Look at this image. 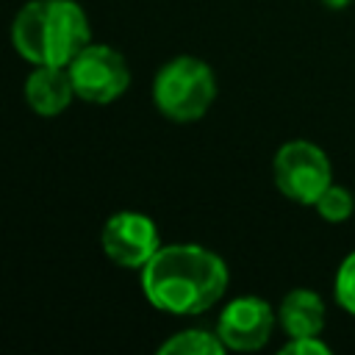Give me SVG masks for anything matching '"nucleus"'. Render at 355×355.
<instances>
[{
	"instance_id": "nucleus-1",
	"label": "nucleus",
	"mask_w": 355,
	"mask_h": 355,
	"mask_svg": "<svg viewBox=\"0 0 355 355\" xmlns=\"http://www.w3.org/2000/svg\"><path fill=\"white\" fill-rule=\"evenodd\" d=\"M139 272L147 302L172 316L202 313L227 288L225 261L200 244H161Z\"/></svg>"
},
{
	"instance_id": "nucleus-9",
	"label": "nucleus",
	"mask_w": 355,
	"mask_h": 355,
	"mask_svg": "<svg viewBox=\"0 0 355 355\" xmlns=\"http://www.w3.org/2000/svg\"><path fill=\"white\" fill-rule=\"evenodd\" d=\"M277 322L288 338L319 336L324 327V300L311 288H291L280 300Z\"/></svg>"
},
{
	"instance_id": "nucleus-10",
	"label": "nucleus",
	"mask_w": 355,
	"mask_h": 355,
	"mask_svg": "<svg viewBox=\"0 0 355 355\" xmlns=\"http://www.w3.org/2000/svg\"><path fill=\"white\" fill-rule=\"evenodd\" d=\"M225 349L219 333L208 330H180L158 347L161 355H222Z\"/></svg>"
},
{
	"instance_id": "nucleus-6",
	"label": "nucleus",
	"mask_w": 355,
	"mask_h": 355,
	"mask_svg": "<svg viewBox=\"0 0 355 355\" xmlns=\"http://www.w3.org/2000/svg\"><path fill=\"white\" fill-rule=\"evenodd\" d=\"M100 244L108 261L122 269H141L161 247L158 227L139 211H119L105 219Z\"/></svg>"
},
{
	"instance_id": "nucleus-8",
	"label": "nucleus",
	"mask_w": 355,
	"mask_h": 355,
	"mask_svg": "<svg viewBox=\"0 0 355 355\" xmlns=\"http://www.w3.org/2000/svg\"><path fill=\"white\" fill-rule=\"evenodd\" d=\"M75 86L67 67H36L25 80V103L39 116H58L72 103Z\"/></svg>"
},
{
	"instance_id": "nucleus-4",
	"label": "nucleus",
	"mask_w": 355,
	"mask_h": 355,
	"mask_svg": "<svg viewBox=\"0 0 355 355\" xmlns=\"http://www.w3.org/2000/svg\"><path fill=\"white\" fill-rule=\"evenodd\" d=\"M277 191L300 205H313L322 191L333 183V166L322 147L313 141H286L272 161Z\"/></svg>"
},
{
	"instance_id": "nucleus-12",
	"label": "nucleus",
	"mask_w": 355,
	"mask_h": 355,
	"mask_svg": "<svg viewBox=\"0 0 355 355\" xmlns=\"http://www.w3.org/2000/svg\"><path fill=\"white\" fill-rule=\"evenodd\" d=\"M333 294H336V302L349 316H355V250L338 263V272L333 280Z\"/></svg>"
},
{
	"instance_id": "nucleus-3",
	"label": "nucleus",
	"mask_w": 355,
	"mask_h": 355,
	"mask_svg": "<svg viewBox=\"0 0 355 355\" xmlns=\"http://www.w3.org/2000/svg\"><path fill=\"white\" fill-rule=\"evenodd\" d=\"M216 97L214 69L194 55L166 61L153 80V103L172 122H194L205 116Z\"/></svg>"
},
{
	"instance_id": "nucleus-2",
	"label": "nucleus",
	"mask_w": 355,
	"mask_h": 355,
	"mask_svg": "<svg viewBox=\"0 0 355 355\" xmlns=\"http://www.w3.org/2000/svg\"><path fill=\"white\" fill-rule=\"evenodd\" d=\"M89 42V17L75 0H31L11 22V44L33 67H67Z\"/></svg>"
},
{
	"instance_id": "nucleus-11",
	"label": "nucleus",
	"mask_w": 355,
	"mask_h": 355,
	"mask_svg": "<svg viewBox=\"0 0 355 355\" xmlns=\"http://www.w3.org/2000/svg\"><path fill=\"white\" fill-rule=\"evenodd\" d=\"M313 208H316V214H319L324 222L338 225V222H347V219L352 216V211H355V197H352L349 189L330 183V186L322 191V197L313 202Z\"/></svg>"
},
{
	"instance_id": "nucleus-5",
	"label": "nucleus",
	"mask_w": 355,
	"mask_h": 355,
	"mask_svg": "<svg viewBox=\"0 0 355 355\" xmlns=\"http://www.w3.org/2000/svg\"><path fill=\"white\" fill-rule=\"evenodd\" d=\"M69 78L75 86V94L86 103H114L125 94L130 83V69L122 53H116L108 44H86L69 64Z\"/></svg>"
},
{
	"instance_id": "nucleus-13",
	"label": "nucleus",
	"mask_w": 355,
	"mask_h": 355,
	"mask_svg": "<svg viewBox=\"0 0 355 355\" xmlns=\"http://www.w3.org/2000/svg\"><path fill=\"white\" fill-rule=\"evenodd\" d=\"M280 352L283 355H327L330 347L319 336H300V338H288V344Z\"/></svg>"
},
{
	"instance_id": "nucleus-14",
	"label": "nucleus",
	"mask_w": 355,
	"mask_h": 355,
	"mask_svg": "<svg viewBox=\"0 0 355 355\" xmlns=\"http://www.w3.org/2000/svg\"><path fill=\"white\" fill-rule=\"evenodd\" d=\"M352 0H322V6H327V8H333V11H341V8H347Z\"/></svg>"
},
{
	"instance_id": "nucleus-7",
	"label": "nucleus",
	"mask_w": 355,
	"mask_h": 355,
	"mask_svg": "<svg viewBox=\"0 0 355 355\" xmlns=\"http://www.w3.org/2000/svg\"><path fill=\"white\" fill-rule=\"evenodd\" d=\"M275 311L261 297H239L225 305L216 322V333L227 349L252 352L261 349L275 330Z\"/></svg>"
}]
</instances>
